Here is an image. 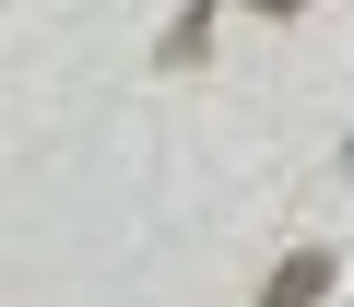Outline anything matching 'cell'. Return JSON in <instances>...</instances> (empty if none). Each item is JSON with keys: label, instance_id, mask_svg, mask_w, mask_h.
Returning a JSON list of instances; mask_svg holds the SVG:
<instances>
[{"label": "cell", "instance_id": "cell-1", "mask_svg": "<svg viewBox=\"0 0 354 307\" xmlns=\"http://www.w3.org/2000/svg\"><path fill=\"white\" fill-rule=\"evenodd\" d=\"M330 283H342V260H330V248H295V260L260 272V307H319Z\"/></svg>", "mask_w": 354, "mask_h": 307}, {"label": "cell", "instance_id": "cell-2", "mask_svg": "<svg viewBox=\"0 0 354 307\" xmlns=\"http://www.w3.org/2000/svg\"><path fill=\"white\" fill-rule=\"evenodd\" d=\"M153 59H165V71H201V59H213V0H189V12L165 24V48H153Z\"/></svg>", "mask_w": 354, "mask_h": 307}, {"label": "cell", "instance_id": "cell-3", "mask_svg": "<svg viewBox=\"0 0 354 307\" xmlns=\"http://www.w3.org/2000/svg\"><path fill=\"white\" fill-rule=\"evenodd\" d=\"M248 12H272V24H295V12H307V0H248Z\"/></svg>", "mask_w": 354, "mask_h": 307}, {"label": "cell", "instance_id": "cell-4", "mask_svg": "<svg viewBox=\"0 0 354 307\" xmlns=\"http://www.w3.org/2000/svg\"><path fill=\"white\" fill-rule=\"evenodd\" d=\"M342 166H354V142H342Z\"/></svg>", "mask_w": 354, "mask_h": 307}]
</instances>
